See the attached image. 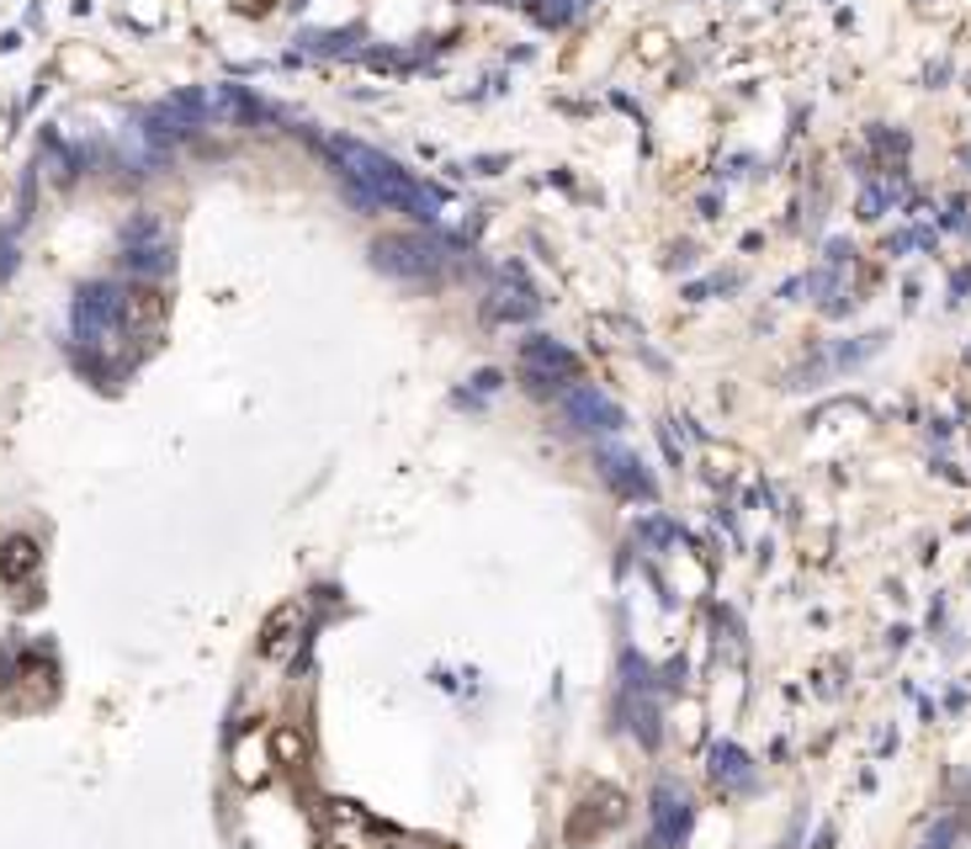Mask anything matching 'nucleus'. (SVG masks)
I'll use <instances>...</instances> for the list:
<instances>
[{
    "label": "nucleus",
    "mask_w": 971,
    "mask_h": 849,
    "mask_svg": "<svg viewBox=\"0 0 971 849\" xmlns=\"http://www.w3.org/2000/svg\"><path fill=\"white\" fill-rule=\"evenodd\" d=\"M330 150L340 154V159H345V170H351L356 181H366L372 191H388V197H404V191H409V181L398 176V170L388 165V159H383V154L362 150V144H345V139H334Z\"/></svg>",
    "instance_id": "obj_1"
},
{
    "label": "nucleus",
    "mask_w": 971,
    "mask_h": 849,
    "mask_svg": "<svg viewBox=\"0 0 971 849\" xmlns=\"http://www.w3.org/2000/svg\"><path fill=\"white\" fill-rule=\"evenodd\" d=\"M569 415H574L584 430H610V424H621V415L610 409L606 398H595L589 388H578L574 398H569Z\"/></svg>",
    "instance_id": "obj_2"
},
{
    "label": "nucleus",
    "mask_w": 971,
    "mask_h": 849,
    "mask_svg": "<svg viewBox=\"0 0 971 849\" xmlns=\"http://www.w3.org/2000/svg\"><path fill=\"white\" fill-rule=\"evenodd\" d=\"M32 569H37V542H32V537H11L5 552H0V578L16 584V578H27Z\"/></svg>",
    "instance_id": "obj_3"
},
{
    "label": "nucleus",
    "mask_w": 971,
    "mask_h": 849,
    "mask_svg": "<svg viewBox=\"0 0 971 849\" xmlns=\"http://www.w3.org/2000/svg\"><path fill=\"white\" fill-rule=\"evenodd\" d=\"M293 642H298V616H293V610H282L272 627H266V653H272V659H287V653H293Z\"/></svg>",
    "instance_id": "obj_4"
},
{
    "label": "nucleus",
    "mask_w": 971,
    "mask_h": 849,
    "mask_svg": "<svg viewBox=\"0 0 971 849\" xmlns=\"http://www.w3.org/2000/svg\"><path fill=\"white\" fill-rule=\"evenodd\" d=\"M276 759H282V764H298V759H304V738H298V732H276Z\"/></svg>",
    "instance_id": "obj_5"
},
{
    "label": "nucleus",
    "mask_w": 971,
    "mask_h": 849,
    "mask_svg": "<svg viewBox=\"0 0 971 849\" xmlns=\"http://www.w3.org/2000/svg\"><path fill=\"white\" fill-rule=\"evenodd\" d=\"M324 849H345V845H324Z\"/></svg>",
    "instance_id": "obj_6"
}]
</instances>
